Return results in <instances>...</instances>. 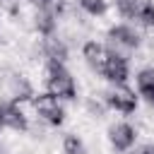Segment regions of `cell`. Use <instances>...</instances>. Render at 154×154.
I'll list each match as a JSON object with an SVG mask.
<instances>
[{
    "mask_svg": "<svg viewBox=\"0 0 154 154\" xmlns=\"http://www.w3.org/2000/svg\"><path fill=\"white\" fill-rule=\"evenodd\" d=\"M46 89L48 94L58 96L60 101L63 99H75L77 94V84H75V77L70 75V70L60 63H48L46 65Z\"/></svg>",
    "mask_w": 154,
    "mask_h": 154,
    "instance_id": "obj_1",
    "label": "cell"
},
{
    "mask_svg": "<svg viewBox=\"0 0 154 154\" xmlns=\"http://www.w3.org/2000/svg\"><path fill=\"white\" fill-rule=\"evenodd\" d=\"M140 46V34L128 26V24H118V26H111L108 29V51L111 53H118V55H125L130 51H135Z\"/></svg>",
    "mask_w": 154,
    "mask_h": 154,
    "instance_id": "obj_2",
    "label": "cell"
},
{
    "mask_svg": "<svg viewBox=\"0 0 154 154\" xmlns=\"http://www.w3.org/2000/svg\"><path fill=\"white\" fill-rule=\"evenodd\" d=\"M34 106H36V113H38V118L43 120V123H48V125H63V120H65V108H63V101L58 99V96H53V94H41L38 99H34Z\"/></svg>",
    "mask_w": 154,
    "mask_h": 154,
    "instance_id": "obj_3",
    "label": "cell"
},
{
    "mask_svg": "<svg viewBox=\"0 0 154 154\" xmlns=\"http://www.w3.org/2000/svg\"><path fill=\"white\" fill-rule=\"evenodd\" d=\"M106 103H108V108H113L118 113H135L137 94L125 84H113V89L106 91Z\"/></svg>",
    "mask_w": 154,
    "mask_h": 154,
    "instance_id": "obj_4",
    "label": "cell"
},
{
    "mask_svg": "<svg viewBox=\"0 0 154 154\" xmlns=\"http://www.w3.org/2000/svg\"><path fill=\"white\" fill-rule=\"evenodd\" d=\"M101 75L108 82H113V84H125L128 77H130V63H128V58L108 51V58H106V65H103Z\"/></svg>",
    "mask_w": 154,
    "mask_h": 154,
    "instance_id": "obj_5",
    "label": "cell"
},
{
    "mask_svg": "<svg viewBox=\"0 0 154 154\" xmlns=\"http://www.w3.org/2000/svg\"><path fill=\"white\" fill-rule=\"evenodd\" d=\"M108 140L116 152H130L137 142V130L130 123H116L108 128Z\"/></svg>",
    "mask_w": 154,
    "mask_h": 154,
    "instance_id": "obj_6",
    "label": "cell"
},
{
    "mask_svg": "<svg viewBox=\"0 0 154 154\" xmlns=\"http://www.w3.org/2000/svg\"><path fill=\"white\" fill-rule=\"evenodd\" d=\"M0 113H2V123H5V128H10V130H19V132L29 128L26 116L22 113V108H19L17 101H0Z\"/></svg>",
    "mask_w": 154,
    "mask_h": 154,
    "instance_id": "obj_7",
    "label": "cell"
},
{
    "mask_svg": "<svg viewBox=\"0 0 154 154\" xmlns=\"http://www.w3.org/2000/svg\"><path fill=\"white\" fill-rule=\"evenodd\" d=\"M82 55H84V60H87V65H89V67H94L96 72H101V70H103V65H106V58H108V48H106L103 43L87 41V43H84V48H82Z\"/></svg>",
    "mask_w": 154,
    "mask_h": 154,
    "instance_id": "obj_8",
    "label": "cell"
},
{
    "mask_svg": "<svg viewBox=\"0 0 154 154\" xmlns=\"http://www.w3.org/2000/svg\"><path fill=\"white\" fill-rule=\"evenodd\" d=\"M7 96H10V101H26V99H31L34 96V89H31V84L26 82V77L24 75H10L7 77Z\"/></svg>",
    "mask_w": 154,
    "mask_h": 154,
    "instance_id": "obj_9",
    "label": "cell"
},
{
    "mask_svg": "<svg viewBox=\"0 0 154 154\" xmlns=\"http://www.w3.org/2000/svg\"><path fill=\"white\" fill-rule=\"evenodd\" d=\"M43 55L48 63H60L65 65V58H67V46L53 34V36H43Z\"/></svg>",
    "mask_w": 154,
    "mask_h": 154,
    "instance_id": "obj_10",
    "label": "cell"
},
{
    "mask_svg": "<svg viewBox=\"0 0 154 154\" xmlns=\"http://www.w3.org/2000/svg\"><path fill=\"white\" fill-rule=\"evenodd\" d=\"M34 26L41 36H53L55 31V12H51L48 7H38L36 17H34Z\"/></svg>",
    "mask_w": 154,
    "mask_h": 154,
    "instance_id": "obj_11",
    "label": "cell"
},
{
    "mask_svg": "<svg viewBox=\"0 0 154 154\" xmlns=\"http://www.w3.org/2000/svg\"><path fill=\"white\" fill-rule=\"evenodd\" d=\"M137 94L154 103V67H144L137 72Z\"/></svg>",
    "mask_w": 154,
    "mask_h": 154,
    "instance_id": "obj_12",
    "label": "cell"
},
{
    "mask_svg": "<svg viewBox=\"0 0 154 154\" xmlns=\"http://www.w3.org/2000/svg\"><path fill=\"white\" fill-rule=\"evenodd\" d=\"M142 5H144V0H116V7L125 19H140Z\"/></svg>",
    "mask_w": 154,
    "mask_h": 154,
    "instance_id": "obj_13",
    "label": "cell"
},
{
    "mask_svg": "<svg viewBox=\"0 0 154 154\" xmlns=\"http://www.w3.org/2000/svg\"><path fill=\"white\" fill-rule=\"evenodd\" d=\"M79 2V7L87 12V14H91V17H101L106 10H108V0H77Z\"/></svg>",
    "mask_w": 154,
    "mask_h": 154,
    "instance_id": "obj_14",
    "label": "cell"
},
{
    "mask_svg": "<svg viewBox=\"0 0 154 154\" xmlns=\"http://www.w3.org/2000/svg\"><path fill=\"white\" fill-rule=\"evenodd\" d=\"M63 149H65V154H87L84 142H82L77 135H65V140H63Z\"/></svg>",
    "mask_w": 154,
    "mask_h": 154,
    "instance_id": "obj_15",
    "label": "cell"
},
{
    "mask_svg": "<svg viewBox=\"0 0 154 154\" xmlns=\"http://www.w3.org/2000/svg\"><path fill=\"white\" fill-rule=\"evenodd\" d=\"M41 7H48L51 12H55V14H58V12L65 7V0H43V5H41Z\"/></svg>",
    "mask_w": 154,
    "mask_h": 154,
    "instance_id": "obj_16",
    "label": "cell"
},
{
    "mask_svg": "<svg viewBox=\"0 0 154 154\" xmlns=\"http://www.w3.org/2000/svg\"><path fill=\"white\" fill-rule=\"evenodd\" d=\"M135 154H154V149H152V147H140Z\"/></svg>",
    "mask_w": 154,
    "mask_h": 154,
    "instance_id": "obj_17",
    "label": "cell"
},
{
    "mask_svg": "<svg viewBox=\"0 0 154 154\" xmlns=\"http://www.w3.org/2000/svg\"><path fill=\"white\" fill-rule=\"evenodd\" d=\"M29 2H31V5H36V7H41V5H43V0H29Z\"/></svg>",
    "mask_w": 154,
    "mask_h": 154,
    "instance_id": "obj_18",
    "label": "cell"
},
{
    "mask_svg": "<svg viewBox=\"0 0 154 154\" xmlns=\"http://www.w3.org/2000/svg\"><path fill=\"white\" fill-rule=\"evenodd\" d=\"M2 128H5V123H2V113H0V130H2Z\"/></svg>",
    "mask_w": 154,
    "mask_h": 154,
    "instance_id": "obj_19",
    "label": "cell"
}]
</instances>
